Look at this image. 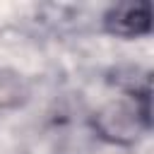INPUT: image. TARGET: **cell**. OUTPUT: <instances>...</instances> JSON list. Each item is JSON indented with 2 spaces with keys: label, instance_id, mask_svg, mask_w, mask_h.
Wrapping results in <instances>:
<instances>
[{
  "label": "cell",
  "instance_id": "2",
  "mask_svg": "<svg viewBox=\"0 0 154 154\" xmlns=\"http://www.w3.org/2000/svg\"><path fill=\"white\" fill-rule=\"evenodd\" d=\"M106 29L123 38H135L149 31V5H116L106 12Z\"/></svg>",
  "mask_w": 154,
  "mask_h": 154
},
{
  "label": "cell",
  "instance_id": "1",
  "mask_svg": "<svg viewBox=\"0 0 154 154\" xmlns=\"http://www.w3.org/2000/svg\"><path fill=\"white\" fill-rule=\"evenodd\" d=\"M147 123H149V108H147V103L137 106V99H135V103H128V101L108 103L94 118V125L101 132V137L118 142V144L135 142L140 130L147 128Z\"/></svg>",
  "mask_w": 154,
  "mask_h": 154
}]
</instances>
